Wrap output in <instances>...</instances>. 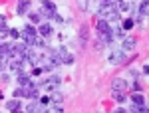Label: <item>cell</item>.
<instances>
[{
  "label": "cell",
  "instance_id": "2",
  "mask_svg": "<svg viewBox=\"0 0 149 113\" xmlns=\"http://www.w3.org/2000/svg\"><path fill=\"white\" fill-rule=\"evenodd\" d=\"M58 54H60V62L62 64H72L74 62V56L70 54L66 48H58Z\"/></svg>",
  "mask_w": 149,
  "mask_h": 113
},
{
  "label": "cell",
  "instance_id": "17",
  "mask_svg": "<svg viewBox=\"0 0 149 113\" xmlns=\"http://www.w3.org/2000/svg\"><path fill=\"white\" fill-rule=\"evenodd\" d=\"M131 101L135 103V105H141V103L145 101V99H143V95H141V91H133V95H131Z\"/></svg>",
  "mask_w": 149,
  "mask_h": 113
},
{
  "label": "cell",
  "instance_id": "35",
  "mask_svg": "<svg viewBox=\"0 0 149 113\" xmlns=\"http://www.w3.org/2000/svg\"><path fill=\"white\" fill-rule=\"evenodd\" d=\"M2 99H4V93H2V91H0V101H2Z\"/></svg>",
  "mask_w": 149,
  "mask_h": 113
},
{
  "label": "cell",
  "instance_id": "20",
  "mask_svg": "<svg viewBox=\"0 0 149 113\" xmlns=\"http://www.w3.org/2000/svg\"><path fill=\"white\" fill-rule=\"evenodd\" d=\"M111 95H113L115 101H119V103L125 101V93H123V91H111Z\"/></svg>",
  "mask_w": 149,
  "mask_h": 113
},
{
  "label": "cell",
  "instance_id": "13",
  "mask_svg": "<svg viewBox=\"0 0 149 113\" xmlns=\"http://www.w3.org/2000/svg\"><path fill=\"white\" fill-rule=\"evenodd\" d=\"M40 36H42V38L52 36V26H50V24H42V26H40Z\"/></svg>",
  "mask_w": 149,
  "mask_h": 113
},
{
  "label": "cell",
  "instance_id": "18",
  "mask_svg": "<svg viewBox=\"0 0 149 113\" xmlns=\"http://www.w3.org/2000/svg\"><path fill=\"white\" fill-rule=\"evenodd\" d=\"M139 14H141V16H149V0H143V2H141Z\"/></svg>",
  "mask_w": 149,
  "mask_h": 113
},
{
  "label": "cell",
  "instance_id": "22",
  "mask_svg": "<svg viewBox=\"0 0 149 113\" xmlns=\"http://www.w3.org/2000/svg\"><path fill=\"white\" fill-rule=\"evenodd\" d=\"M30 20H32L34 24H38L40 20H42V14H40V12H30Z\"/></svg>",
  "mask_w": 149,
  "mask_h": 113
},
{
  "label": "cell",
  "instance_id": "5",
  "mask_svg": "<svg viewBox=\"0 0 149 113\" xmlns=\"http://www.w3.org/2000/svg\"><path fill=\"white\" fill-rule=\"evenodd\" d=\"M26 50H28L26 44H14V46H10V56H24Z\"/></svg>",
  "mask_w": 149,
  "mask_h": 113
},
{
  "label": "cell",
  "instance_id": "4",
  "mask_svg": "<svg viewBox=\"0 0 149 113\" xmlns=\"http://www.w3.org/2000/svg\"><path fill=\"white\" fill-rule=\"evenodd\" d=\"M34 85V83H32ZM32 85H26L24 87V95L28 97V99H38L40 97V91H38V87H32Z\"/></svg>",
  "mask_w": 149,
  "mask_h": 113
},
{
  "label": "cell",
  "instance_id": "26",
  "mask_svg": "<svg viewBox=\"0 0 149 113\" xmlns=\"http://www.w3.org/2000/svg\"><path fill=\"white\" fill-rule=\"evenodd\" d=\"M40 103H42V105H50V103H52V97L46 95V97H42V99H40Z\"/></svg>",
  "mask_w": 149,
  "mask_h": 113
},
{
  "label": "cell",
  "instance_id": "1",
  "mask_svg": "<svg viewBox=\"0 0 149 113\" xmlns=\"http://www.w3.org/2000/svg\"><path fill=\"white\" fill-rule=\"evenodd\" d=\"M40 12H42L44 16H48V18H54V14H56V4L50 2V0H42V8H40Z\"/></svg>",
  "mask_w": 149,
  "mask_h": 113
},
{
  "label": "cell",
  "instance_id": "16",
  "mask_svg": "<svg viewBox=\"0 0 149 113\" xmlns=\"http://www.w3.org/2000/svg\"><path fill=\"white\" fill-rule=\"evenodd\" d=\"M18 83L22 87H26V85H32V79L28 78V76H24V73H18Z\"/></svg>",
  "mask_w": 149,
  "mask_h": 113
},
{
  "label": "cell",
  "instance_id": "15",
  "mask_svg": "<svg viewBox=\"0 0 149 113\" xmlns=\"http://www.w3.org/2000/svg\"><path fill=\"white\" fill-rule=\"evenodd\" d=\"M109 62H111V64H119V62H123V52H113V54L109 56Z\"/></svg>",
  "mask_w": 149,
  "mask_h": 113
},
{
  "label": "cell",
  "instance_id": "11",
  "mask_svg": "<svg viewBox=\"0 0 149 113\" xmlns=\"http://www.w3.org/2000/svg\"><path fill=\"white\" fill-rule=\"evenodd\" d=\"M36 34V28L32 26V24H26L24 26V30L20 32V36H24V38H28V36H34Z\"/></svg>",
  "mask_w": 149,
  "mask_h": 113
},
{
  "label": "cell",
  "instance_id": "3",
  "mask_svg": "<svg viewBox=\"0 0 149 113\" xmlns=\"http://www.w3.org/2000/svg\"><path fill=\"white\" fill-rule=\"evenodd\" d=\"M127 89V81L121 78H117L111 81V91H125Z\"/></svg>",
  "mask_w": 149,
  "mask_h": 113
},
{
  "label": "cell",
  "instance_id": "24",
  "mask_svg": "<svg viewBox=\"0 0 149 113\" xmlns=\"http://www.w3.org/2000/svg\"><path fill=\"white\" fill-rule=\"evenodd\" d=\"M24 95V87H16L14 89V97H22Z\"/></svg>",
  "mask_w": 149,
  "mask_h": 113
},
{
  "label": "cell",
  "instance_id": "36",
  "mask_svg": "<svg viewBox=\"0 0 149 113\" xmlns=\"http://www.w3.org/2000/svg\"><path fill=\"white\" fill-rule=\"evenodd\" d=\"M115 2H117V0H115Z\"/></svg>",
  "mask_w": 149,
  "mask_h": 113
},
{
  "label": "cell",
  "instance_id": "25",
  "mask_svg": "<svg viewBox=\"0 0 149 113\" xmlns=\"http://www.w3.org/2000/svg\"><path fill=\"white\" fill-rule=\"evenodd\" d=\"M62 101V93H54L52 95V103H60Z\"/></svg>",
  "mask_w": 149,
  "mask_h": 113
},
{
  "label": "cell",
  "instance_id": "8",
  "mask_svg": "<svg viewBox=\"0 0 149 113\" xmlns=\"http://www.w3.org/2000/svg\"><path fill=\"white\" fill-rule=\"evenodd\" d=\"M60 81H62V79L58 78V76H50V78L46 79V83H44V85H46L48 89H54V87H58V85H60Z\"/></svg>",
  "mask_w": 149,
  "mask_h": 113
},
{
  "label": "cell",
  "instance_id": "23",
  "mask_svg": "<svg viewBox=\"0 0 149 113\" xmlns=\"http://www.w3.org/2000/svg\"><path fill=\"white\" fill-rule=\"evenodd\" d=\"M129 8H131V6H129V2H123V0H121V2H119V6H117V10H121V12H127Z\"/></svg>",
  "mask_w": 149,
  "mask_h": 113
},
{
  "label": "cell",
  "instance_id": "29",
  "mask_svg": "<svg viewBox=\"0 0 149 113\" xmlns=\"http://www.w3.org/2000/svg\"><path fill=\"white\" fill-rule=\"evenodd\" d=\"M42 73V68H34L32 69V76H40Z\"/></svg>",
  "mask_w": 149,
  "mask_h": 113
},
{
  "label": "cell",
  "instance_id": "7",
  "mask_svg": "<svg viewBox=\"0 0 149 113\" xmlns=\"http://www.w3.org/2000/svg\"><path fill=\"white\" fill-rule=\"evenodd\" d=\"M30 8V0H18L16 4V14H26Z\"/></svg>",
  "mask_w": 149,
  "mask_h": 113
},
{
  "label": "cell",
  "instance_id": "19",
  "mask_svg": "<svg viewBox=\"0 0 149 113\" xmlns=\"http://www.w3.org/2000/svg\"><path fill=\"white\" fill-rule=\"evenodd\" d=\"M86 42H88V28L81 26V30H80V46H86Z\"/></svg>",
  "mask_w": 149,
  "mask_h": 113
},
{
  "label": "cell",
  "instance_id": "32",
  "mask_svg": "<svg viewBox=\"0 0 149 113\" xmlns=\"http://www.w3.org/2000/svg\"><path fill=\"white\" fill-rule=\"evenodd\" d=\"M80 4H81V6H80L81 10H86V8H88V6H86V0H80Z\"/></svg>",
  "mask_w": 149,
  "mask_h": 113
},
{
  "label": "cell",
  "instance_id": "9",
  "mask_svg": "<svg viewBox=\"0 0 149 113\" xmlns=\"http://www.w3.org/2000/svg\"><path fill=\"white\" fill-rule=\"evenodd\" d=\"M24 64H22V60H12V62H10V69H12V71H16V73H22V71H24Z\"/></svg>",
  "mask_w": 149,
  "mask_h": 113
},
{
  "label": "cell",
  "instance_id": "30",
  "mask_svg": "<svg viewBox=\"0 0 149 113\" xmlns=\"http://www.w3.org/2000/svg\"><path fill=\"white\" fill-rule=\"evenodd\" d=\"M141 71H143L145 76H149V66H143V68H141Z\"/></svg>",
  "mask_w": 149,
  "mask_h": 113
},
{
  "label": "cell",
  "instance_id": "27",
  "mask_svg": "<svg viewBox=\"0 0 149 113\" xmlns=\"http://www.w3.org/2000/svg\"><path fill=\"white\" fill-rule=\"evenodd\" d=\"M131 89H133V91H141V83H139V81L131 83Z\"/></svg>",
  "mask_w": 149,
  "mask_h": 113
},
{
  "label": "cell",
  "instance_id": "6",
  "mask_svg": "<svg viewBox=\"0 0 149 113\" xmlns=\"http://www.w3.org/2000/svg\"><path fill=\"white\" fill-rule=\"evenodd\" d=\"M95 28H97V32H100V34H107V32H111L109 22H107V20H103V18L97 20V26H95Z\"/></svg>",
  "mask_w": 149,
  "mask_h": 113
},
{
  "label": "cell",
  "instance_id": "33",
  "mask_svg": "<svg viewBox=\"0 0 149 113\" xmlns=\"http://www.w3.org/2000/svg\"><path fill=\"white\" fill-rule=\"evenodd\" d=\"M4 64H6V62H4V56H0V69L4 68Z\"/></svg>",
  "mask_w": 149,
  "mask_h": 113
},
{
  "label": "cell",
  "instance_id": "21",
  "mask_svg": "<svg viewBox=\"0 0 149 113\" xmlns=\"http://www.w3.org/2000/svg\"><path fill=\"white\" fill-rule=\"evenodd\" d=\"M133 22H135V20H131V18H125V20L121 22V28H123V30H131V28H133Z\"/></svg>",
  "mask_w": 149,
  "mask_h": 113
},
{
  "label": "cell",
  "instance_id": "31",
  "mask_svg": "<svg viewBox=\"0 0 149 113\" xmlns=\"http://www.w3.org/2000/svg\"><path fill=\"white\" fill-rule=\"evenodd\" d=\"M54 20H56V22H64V18H62V16H58V14H54Z\"/></svg>",
  "mask_w": 149,
  "mask_h": 113
},
{
  "label": "cell",
  "instance_id": "14",
  "mask_svg": "<svg viewBox=\"0 0 149 113\" xmlns=\"http://www.w3.org/2000/svg\"><path fill=\"white\" fill-rule=\"evenodd\" d=\"M24 60H26V62H32V64H34V62H38V56H36L34 52H32V50L28 48V50L24 52Z\"/></svg>",
  "mask_w": 149,
  "mask_h": 113
},
{
  "label": "cell",
  "instance_id": "10",
  "mask_svg": "<svg viewBox=\"0 0 149 113\" xmlns=\"http://www.w3.org/2000/svg\"><path fill=\"white\" fill-rule=\"evenodd\" d=\"M20 107H22V105H20V101H18V97H14L12 101L6 103V109H8V111H18Z\"/></svg>",
  "mask_w": 149,
  "mask_h": 113
},
{
  "label": "cell",
  "instance_id": "28",
  "mask_svg": "<svg viewBox=\"0 0 149 113\" xmlns=\"http://www.w3.org/2000/svg\"><path fill=\"white\" fill-rule=\"evenodd\" d=\"M8 34H10L12 38H20V32H18V30H10Z\"/></svg>",
  "mask_w": 149,
  "mask_h": 113
},
{
  "label": "cell",
  "instance_id": "34",
  "mask_svg": "<svg viewBox=\"0 0 149 113\" xmlns=\"http://www.w3.org/2000/svg\"><path fill=\"white\" fill-rule=\"evenodd\" d=\"M2 24H6V18H4V16L0 14V26H2Z\"/></svg>",
  "mask_w": 149,
  "mask_h": 113
},
{
  "label": "cell",
  "instance_id": "12",
  "mask_svg": "<svg viewBox=\"0 0 149 113\" xmlns=\"http://www.w3.org/2000/svg\"><path fill=\"white\" fill-rule=\"evenodd\" d=\"M121 46H123V52H131V50L135 48V40H133V38H125Z\"/></svg>",
  "mask_w": 149,
  "mask_h": 113
}]
</instances>
